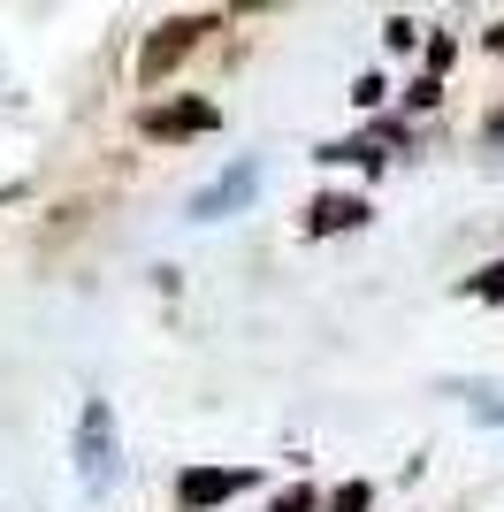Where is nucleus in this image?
<instances>
[{"instance_id":"nucleus-1","label":"nucleus","mask_w":504,"mask_h":512,"mask_svg":"<svg viewBox=\"0 0 504 512\" xmlns=\"http://www.w3.org/2000/svg\"><path fill=\"white\" fill-rule=\"evenodd\" d=\"M199 31H207V16H168V23H153L146 54H138V77H146V85H161L168 69H176L191 46H199Z\"/></svg>"},{"instance_id":"nucleus-2","label":"nucleus","mask_w":504,"mask_h":512,"mask_svg":"<svg viewBox=\"0 0 504 512\" xmlns=\"http://www.w3.org/2000/svg\"><path fill=\"white\" fill-rule=\"evenodd\" d=\"M252 474L245 467H184L176 474V512H214L222 497H237Z\"/></svg>"},{"instance_id":"nucleus-3","label":"nucleus","mask_w":504,"mask_h":512,"mask_svg":"<svg viewBox=\"0 0 504 512\" xmlns=\"http://www.w3.org/2000/svg\"><path fill=\"white\" fill-rule=\"evenodd\" d=\"M138 130H146V138H199V130H214V107H207V100L146 107V115H138Z\"/></svg>"},{"instance_id":"nucleus-4","label":"nucleus","mask_w":504,"mask_h":512,"mask_svg":"<svg viewBox=\"0 0 504 512\" xmlns=\"http://www.w3.org/2000/svg\"><path fill=\"white\" fill-rule=\"evenodd\" d=\"M359 222H367V199H352V192H329V199H314V214H306V230H314V237L359 230Z\"/></svg>"},{"instance_id":"nucleus-5","label":"nucleus","mask_w":504,"mask_h":512,"mask_svg":"<svg viewBox=\"0 0 504 512\" xmlns=\"http://www.w3.org/2000/svg\"><path fill=\"white\" fill-rule=\"evenodd\" d=\"M466 299L504 306V260H489V268H474V276H466Z\"/></svg>"},{"instance_id":"nucleus-6","label":"nucleus","mask_w":504,"mask_h":512,"mask_svg":"<svg viewBox=\"0 0 504 512\" xmlns=\"http://www.w3.org/2000/svg\"><path fill=\"white\" fill-rule=\"evenodd\" d=\"M375 505V490H367V482H344V490L329 497V512H367Z\"/></svg>"},{"instance_id":"nucleus-7","label":"nucleus","mask_w":504,"mask_h":512,"mask_svg":"<svg viewBox=\"0 0 504 512\" xmlns=\"http://www.w3.org/2000/svg\"><path fill=\"white\" fill-rule=\"evenodd\" d=\"M275 512H321V497L314 490H283V497H275Z\"/></svg>"},{"instance_id":"nucleus-8","label":"nucleus","mask_w":504,"mask_h":512,"mask_svg":"<svg viewBox=\"0 0 504 512\" xmlns=\"http://www.w3.org/2000/svg\"><path fill=\"white\" fill-rule=\"evenodd\" d=\"M489 46H497V54H504V31H497V39H489Z\"/></svg>"}]
</instances>
